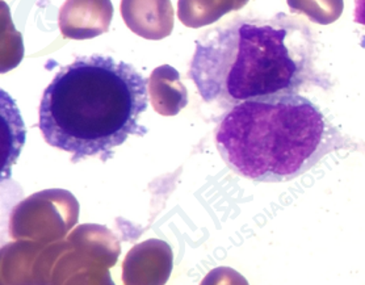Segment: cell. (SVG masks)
<instances>
[{"label": "cell", "mask_w": 365, "mask_h": 285, "mask_svg": "<svg viewBox=\"0 0 365 285\" xmlns=\"http://www.w3.org/2000/svg\"><path fill=\"white\" fill-rule=\"evenodd\" d=\"M188 76L202 100L226 109L326 83L310 26L287 14L238 17L207 31L196 41Z\"/></svg>", "instance_id": "obj_1"}, {"label": "cell", "mask_w": 365, "mask_h": 285, "mask_svg": "<svg viewBox=\"0 0 365 285\" xmlns=\"http://www.w3.org/2000/svg\"><path fill=\"white\" fill-rule=\"evenodd\" d=\"M148 105V82L132 65L93 54L54 76L42 95L38 128L73 163L92 157L107 162L130 135L148 133L140 125Z\"/></svg>", "instance_id": "obj_2"}, {"label": "cell", "mask_w": 365, "mask_h": 285, "mask_svg": "<svg viewBox=\"0 0 365 285\" xmlns=\"http://www.w3.org/2000/svg\"><path fill=\"white\" fill-rule=\"evenodd\" d=\"M226 166L257 183L291 182L349 141L312 100L276 95L227 109L216 129Z\"/></svg>", "instance_id": "obj_3"}, {"label": "cell", "mask_w": 365, "mask_h": 285, "mask_svg": "<svg viewBox=\"0 0 365 285\" xmlns=\"http://www.w3.org/2000/svg\"><path fill=\"white\" fill-rule=\"evenodd\" d=\"M112 17L110 0H66L59 11V29L65 38L91 40L108 32Z\"/></svg>", "instance_id": "obj_4"}, {"label": "cell", "mask_w": 365, "mask_h": 285, "mask_svg": "<svg viewBox=\"0 0 365 285\" xmlns=\"http://www.w3.org/2000/svg\"><path fill=\"white\" fill-rule=\"evenodd\" d=\"M126 26L146 40H162L173 33L174 9L171 0H121Z\"/></svg>", "instance_id": "obj_5"}, {"label": "cell", "mask_w": 365, "mask_h": 285, "mask_svg": "<svg viewBox=\"0 0 365 285\" xmlns=\"http://www.w3.org/2000/svg\"><path fill=\"white\" fill-rule=\"evenodd\" d=\"M249 0H178V17L188 28H201L245 7Z\"/></svg>", "instance_id": "obj_6"}, {"label": "cell", "mask_w": 365, "mask_h": 285, "mask_svg": "<svg viewBox=\"0 0 365 285\" xmlns=\"http://www.w3.org/2000/svg\"><path fill=\"white\" fill-rule=\"evenodd\" d=\"M292 12L305 14L314 23L329 24L341 16L343 0H288Z\"/></svg>", "instance_id": "obj_7"}, {"label": "cell", "mask_w": 365, "mask_h": 285, "mask_svg": "<svg viewBox=\"0 0 365 285\" xmlns=\"http://www.w3.org/2000/svg\"><path fill=\"white\" fill-rule=\"evenodd\" d=\"M355 23L365 26V0H355Z\"/></svg>", "instance_id": "obj_8"}]
</instances>
